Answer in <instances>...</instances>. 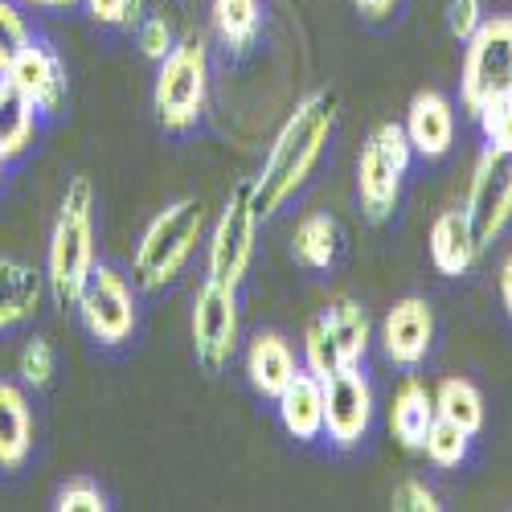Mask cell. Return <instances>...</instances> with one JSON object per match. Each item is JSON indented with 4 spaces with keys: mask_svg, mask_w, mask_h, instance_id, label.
I'll use <instances>...</instances> for the list:
<instances>
[{
    "mask_svg": "<svg viewBox=\"0 0 512 512\" xmlns=\"http://www.w3.org/2000/svg\"><path fill=\"white\" fill-rule=\"evenodd\" d=\"M336 115H340V95L332 87H316L283 119V127L275 132V144L259 168V177H250L259 222L275 218V213L308 185V177L316 173V164H320V156L336 132Z\"/></svg>",
    "mask_w": 512,
    "mask_h": 512,
    "instance_id": "1",
    "label": "cell"
},
{
    "mask_svg": "<svg viewBox=\"0 0 512 512\" xmlns=\"http://www.w3.org/2000/svg\"><path fill=\"white\" fill-rule=\"evenodd\" d=\"M91 267H95V185L91 177H74L62 193L46 250V287L62 312H74Z\"/></svg>",
    "mask_w": 512,
    "mask_h": 512,
    "instance_id": "2",
    "label": "cell"
},
{
    "mask_svg": "<svg viewBox=\"0 0 512 512\" xmlns=\"http://www.w3.org/2000/svg\"><path fill=\"white\" fill-rule=\"evenodd\" d=\"M201 234H205V205L197 197L168 201L136 242V254H132L136 283L144 291H164L193 259Z\"/></svg>",
    "mask_w": 512,
    "mask_h": 512,
    "instance_id": "3",
    "label": "cell"
},
{
    "mask_svg": "<svg viewBox=\"0 0 512 512\" xmlns=\"http://www.w3.org/2000/svg\"><path fill=\"white\" fill-rule=\"evenodd\" d=\"M205 103H209V46L205 37L189 33L156 62L152 111L164 132L185 136L201 123Z\"/></svg>",
    "mask_w": 512,
    "mask_h": 512,
    "instance_id": "4",
    "label": "cell"
},
{
    "mask_svg": "<svg viewBox=\"0 0 512 512\" xmlns=\"http://www.w3.org/2000/svg\"><path fill=\"white\" fill-rule=\"evenodd\" d=\"M414 148L402 132V123H377L361 144L357 156V201L369 222H390L402 201V185L410 177Z\"/></svg>",
    "mask_w": 512,
    "mask_h": 512,
    "instance_id": "5",
    "label": "cell"
},
{
    "mask_svg": "<svg viewBox=\"0 0 512 512\" xmlns=\"http://www.w3.org/2000/svg\"><path fill=\"white\" fill-rule=\"evenodd\" d=\"M504 95H512V17H484V25L463 41L459 103L476 119Z\"/></svg>",
    "mask_w": 512,
    "mask_h": 512,
    "instance_id": "6",
    "label": "cell"
},
{
    "mask_svg": "<svg viewBox=\"0 0 512 512\" xmlns=\"http://www.w3.org/2000/svg\"><path fill=\"white\" fill-rule=\"evenodd\" d=\"M82 328L91 332L95 345L103 349H119L136 336L140 324V308H136V291L127 283V275H119L111 263H95L82 287L78 304H74Z\"/></svg>",
    "mask_w": 512,
    "mask_h": 512,
    "instance_id": "7",
    "label": "cell"
},
{
    "mask_svg": "<svg viewBox=\"0 0 512 512\" xmlns=\"http://www.w3.org/2000/svg\"><path fill=\"white\" fill-rule=\"evenodd\" d=\"M254 242H259L254 181H242L230 193L218 226H213V234H209V259H205L209 279L226 283V287H242V279L250 275V263H254Z\"/></svg>",
    "mask_w": 512,
    "mask_h": 512,
    "instance_id": "8",
    "label": "cell"
},
{
    "mask_svg": "<svg viewBox=\"0 0 512 512\" xmlns=\"http://www.w3.org/2000/svg\"><path fill=\"white\" fill-rule=\"evenodd\" d=\"M193 357L205 373H222L238 353V287L205 279L193 295Z\"/></svg>",
    "mask_w": 512,
    "mask_h": 512,
    "instance_id": "9",
    "label": "cell"
},
{
    "mask_svg": "<svg viewBox=\"0 0 512 512\" xmlns=\"http://www.w3.org/2000/svg\"><path fill=\"white\" fill-rule=\"evenodd\" d=\"M463 209L484 246H492L512 226V156L508 152H496V148L480 152Z\"/></svg>",
    "mask_w": 512,
    "mask_h": 512,
    "instance_id": "10",
    "label": "cell"
},
{
    "mask_svg": "<svg viewBox=\"0 0 512 512\" xmlns=\"http://www.w3.org/2000/svg\"><path fill=\"white\" fill-rule=\"evenodd\" d=\"M373 426V386L361 365H349L324 381V439L336 451H353L365 443Z\"/></svg>",
    "mask_w": 512,
    "mask_h": 512,
    "instance_id": "11",
    "label": "cell"
},
{
    "mask_svg": "<svg viewBox=\"0 0 512 512\" xmlns=\"http://www.w3.org/2000/svg\"><path fill=\"white\" fill-rule=\"evenodd\" d=\"M0 82H9L17 95H25L37 115H58L70 95L66 62L58 58L54 46H46L37 37H29V46H21L17 58L0 70Z\"/></svg>",
    "mask_w": 512,
    "mask_h": 512,
    "instance_id": "12",
    "label": "cell"
},
{
    "mask_svg": "<svg viewBox=\"0 0 512 512\" xmlns=\"http://www.w3.org/2000/svg\"><path fill=\"white\" fill-rule=\"evenodd\" d=\"M435 349V308L422 295L398 300L381 320V353L402 369H418Z\"/></svg>",
    "mask_w": 512,
    "mask_h": 512,
    "instance_id": "13",
    "label": "cell"
},
{
    "mask_svg": "<svg viewBox=\"0 0 512 512\" xmlns=\"http://www.w3.org/2000/svg\"><path fill=\"white\" fill-rule=\"evenodd\" d=\"M402 132L422 160H443L455 144V103L439 91H418L406 107Z\"/></svg>",
    "mask_w": 512,
    "mask_h": 512,
    "instance_id": "14",
    "label": "cell"
},
{
    "mask_svg": "<svg viewBox=\"0 0 512 512\" xmlns=\"http://www.w3.org/2000/svg\"><path fill=\"white\" fill-rule=\"evenodd\" d=\"M426 246H431L435 271L447 275V279L467 275L484 254V242L476 238V226H472V218H467L463 205L439 213V218L431 222V238H426Z\"/></svg>",
    "mask_w": 512,
    "mask_h": 512,
    "instance_id": "15",
    "label": "cell"
},
{
    "mask_svg": "<svg viewBox=\"0 0 512 512\" xmlns=\"http://www.w3.org/2000/svg\"><path fill=\"white\" fill-rule=\"evenodd\" d=\"M300 373V357H295L291 340L283 332H254L246 345V381L259 398H279L287 381Z\"/></svg>",
    "mask_w": 512,
    "mask_h": 512,
    "instance_id": "16",
    "label": "cell"
},
{
    "mask_svg": "<svg viewBox=\"0 0 512 512\" xmlns=\"http://www.w3.org/2000/svg\"><path fill=\"white\" fill-rule=\"evenodd\" d=\"M275 410H279V422L283 431L295 439V443H316L324 439V381L316 373H308L300 365L283 394L275 398Z\"/></svg>",
    "mask_w": 512,
    "mask_h": 512,
    "instance_id": "17",
    "label": "cell"
},
{
    "mask_svg": "<svg viewBox=\"0 0 512 512\" xmlns=\"http://www.w3.org/2000/svg\"><path fill=\"white\" fill-rule=\"evenodd\" d=\"M33 455V406L17 381H0V472H21Z\"/></svg>",
    "mask_w": 512,
    "mask_h": 512,
    "instance_id": "18",
    "label": "cell"
},
{
    "mask_svg": "<svg viewBox=\"0 0 512 512\" xmlns=\"http://www.w3.org/2000/svg\"><path fill=\"white\" fill-rule=\"evenodd\" d=\"M41 295H46V275L21 259H0V332L33 320Z\"/></svg>",
    "mask_w": 512,
    "mask_h": 512,
    "instance_id": "19",
    "label": "cell"
},
{
    "mask_svg": "<svg viewBox=\"0 0 512 512\" xmlns=\"http://www.w3.org/2000/svg\"><path fill=\"white\" fill-rule=\"evenodd\" d=\"M316 320H320L324 332L332 336V345L340 349L345 365H361V361H365L369 340H373V324H369L365 308L353 300V295H332Z\"/></svg>",
    "mask_w": 512,
    "mask_h": 512,
    "instance_id": "20",
    "label": "cell"
},
{
    "mask_svg": "<svg viewBox=\"0 0 512 512\" xmlns=\"http://www.w3.org/2000/svg\"><path fill=\"white\" fill-rule=\"evenodd\" d=\"M431 422H435V390H426L418 377H406L390 402V435L406 451H422Z\"/></svg>",
    "mask_w": 512,
    "mask_h": 512,
    "instance_id": "21",
    "label": "cell"
},
{
    "mask_svg": "<svg viewBox=\"0 0 512 512\" xmlns=\"http://www.w3.org/2000/svg\"><path fill=\"white\" fill-rule=\"evenodd\" d=\"M291 254H295V263L308 271H328L340 259V226L332 213H320V209L304 213L291 234Z\"/></svg>",
    "mask_w": 512,
    "mask_h": 512,
    "instance_id": "22",
    "label": "cell"
},
{
    "mask_svg": "<svg viewBox=\"0 0 512 512\" xmlns=\"http://www.w3.org/2000/svg\"><path fill=\"white\" fill-rule=\"evenodd\" d=\"M209 21L230 54H246L263 29V0H213Z\"/></svg>",
    "mask_w": 512,
    "mask_h": 512,
    "instance_id": "23",
    "label": "cell"
},
{
    "mask_svg": "<svg viewBox=\"0 0 512 512\" xmlns=\"http://www.w3.org/2000/svg\"><path fill=\"white\" fill-rule=\"evenodd\" d=\"M435 414L455 422L467 435H480L484 431V394L467 377H443L435 386Z\"/></svg>",
    "mask_w": 512,
    "mask_h": 512,
    "instance_id": "24",
    "label": "cell"
},
{
    "mask_svg": "<svg viewBox=\"0 0 512 512\" xmlns=\"http://www.w3.org/2000/svg\"><path fill=\"white\" fill-rule=\"evenodd\" d=\"M37 136V111L25 95H17L9 82H0V148L5 156H21Z\"/></svg>",
    "mask_w": 512,
    "mask_h": 512,
    "instance_id": "25",
    "label": "cell"
},
{
    "mask_svg": "<svg viewBox=\"0 0 512 512\" xmlns=\"http://www.w3.org/2000/svg\"><path fill=\"white\" fill-rule=\"evenodd\" d=\"M422 455L431 459L439 472H455V467H463L467 455H472V435L459 431L455 422H447V418L435 414L431 431H426V439H422Z\"/></svg>",
    "mask_w": 512,
    "mask_h": 512,
    "instance_id": "26",
    "label": "cell"
},
{
    "mask_svg": "<svg viewBox=\"0 0 512 512\" xmlns=\"http://www.w3.org/2000/svg\"><path fill=\"white\" fill-rule=\"evenodd\" d=\"M300 365H304L308 373H316L320 381H328V377L340 373V369H349L345 357H340V349L332 345V336L324 332V324H320L316 316H312L308 328H304V357H300Z\"/></svg>",
    "mask_w": 512,
    "mask_h": 512,
    "instance_id": "27",
    "label": "cell"
},
{
    "mask_svg": "<svg viewBox=\"0 0 512 512\" xmlns=\"http://www.w3.org/2000/svg\"><path fill=\"white\" fill-rule=\"evenodd\" d=\"M54 369H58V353H54V345L50 340H41V336H33L29 345L21 349V357H17V373H21V381L29 390H46L50 381H54Z\"/></svg>",
    "mask_w": 512,
    "mask_h": 512,
    "instance_id": "28",
    "label": "cell"
},
{
    "mask_svg": "<svg viewBox=\"0 0 512 512\" xmlns=\"http://www.w3.org/2000/svg\"><path fill=\"white\" fill-rule=\"evenodd\" d=\"M480 132H484V148H496V152H508L512 156V95L488 103L480 115Z\"/></svg>",
    "mask_w": 512,
    "mask_h": 512,
    "instance_id": "29",
    "label": "cell"
},
{
    "mask_svg": "<svg viewBox=\"0 0 512 512\" xmlns=\"http://www.w3.org/2000/svg\"><path fill=\"white\" fill-rule=\"evenodd\" d=\"M82 9L91 13L95 25L107 29H132L144 17V0H82Z\"/></svg>",
    "mask_w": 512,
    "mask_h": 512,
    "instance_id": "30",
    "label": "cell"
},
{
    "mask_svg": "<svg viewBox=\"0 0 512 512\" xmlns=\"http://www.w3.org/2000/svg\"><path fill=\"white\" fill-rule=\"evenodd\" d=\"M54 508L58 512H107V492L95 484V480H70L58 488L54 496Z\"/></svg>",
    "mask_w": 512,
    "mask_h": 512,
    "instance_id": "31",
    "label": "cell"
},
{
    "mask_svg": "<svg viewBox=\"0 0 512 512\" xmlns=\"http://www.w3.org/2000/svg\"><path fill=\"white\" fill-rule=\"evenodd\" d=\"M29 37L33 33H29L25 17L17 13V5H13V0H0V70L17 58L21 46H29Z\"/></svg>",
    "mask_w": 512,
    "mask_h": 512,
    "instance_id": "32",
    "label": "cell"
},
{
    "mask_svg": "<svg viewBox=\"0 0 512 512\" xmlns=\"http://www.w3.org/2000/svg\"><path fill=\"white\" fill-rule=\"evenodd\" d=\"M484 17H488L484 0H447V33L459 41V46L484 25Z\"/></svg>",
    "mask_w": 512,
    "mask_h": 512,
    "instance_id": "33",
    "label": "cell"
},
{
    "mask_svg": "<svg viewBox=\"0 0 512 512\" xmlns=\"http://www.w3.org/2000/svg\"><path fill=\"white\" fill-rule=\"evenodd\" d=\"M394 508H398V512H439L443 504H439L435 488L426 484V480L406 476V480H398V488H394Z\"/></svg>",
    "mask_w": 512,
    "mask_h": 512,
    "instance_id": "34",
    "label": "cell"
},
{
    "mask_svg": "<svg viewBox=\"0 0 512 512\" xmlns=\"http://www.w3.org/2000/svg\"><path fill=\"white\" fill-rule=\"evenodd\" d=\"M173 46H177V37H173V25H168L164 17H140V50H144V58L160 62Z\"/></svg>",
    "mask_w": 512,
    "mask_h": 512,
    "instance_id": "35",
    "label": "cell"
},
{
    "mask_svg": "<svg viewBox=\"0 0 512 512\" xmlns=\"http://www.w3.org/2000/svg\"><path fill=\"white\" fill-rule=\"evenodd\" d=\"M353 9H357L365 21H386V17H394L398 0H353Z\"/></svg>",
    "mask_w": 512,
    "mask_h": 512,
    "instance_id": "36",
    "label": "cell"
},
{
    "mask_svg": "<svg viewBox=\"0 0 512 512\" xmlns=\"http://www.w3.org/2000/svg\"><path fill=\"white\" fill-rule=\"evenodd\" d=\"M496 287H500V304H504V312H508V320H512V254L500 263V271H496Z\"/></svg>",
    "mask_w": 512,
    "mask_h": 512,
    "instance_id": "37",
    "label": "cell"
},
{
    "mask_svg": "<svg viewBox=\"0 0 512 512\" xmlns=\"http://www.w3.org/2000/svg\"><path fill=\"white\" fill-rule=\"evenodd\" d=\"M25 5H37V9H74L82 0H25Z\"/></svg>",
    "mask_w": 512,
    "mask_h": 512,
    "instance_id": "38",
    "label": "cell"
},
{
    "mask_svg": "<svg viewBox=\"0 0 512 512\" xmlns=\"http://www.w3.org/2000/svg\"><path fill=\"white\" fill-rule=\"evenodd\" d=\"M5 164H9V156H5V148H0V177H5Z\"/></svg>",
    "mask_w": 512,
    "mask_h": 512,
    "instance_id": "39",
    "label": "cell"
}]
</instances>
